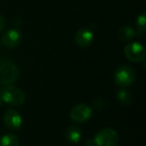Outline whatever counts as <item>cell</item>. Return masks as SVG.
<instances>
[{
	"label": "cell",
	"instance_id": "obj_18",
	"mask_svg": "<svg viewBox=\"0 0 146 146\" xmlns=\"http://www.w3.org/2000/svg\"><path fill=\"white\" fill-rule=\"evenodd\" d=\"M1 103H2V99H1V95H0V105H1Z\"/></svg>",
	"mask_w": 146,
	"mask_h": 146
},
{
	"label": "cell",
	"instance_id": "obj_3",
	"mask_svg": "<svg viewBox=\"0 0 146 146\" xmlns=\"http://www.w3.org/2000/svg\"><path fill=\"white\" fill-rule=\"evenodd\" d=\"M114 80L117 85L121 87H128L135 82L136 73L131 67L122 65L118 67L114 72Z\"/></svg>",
	"mask_w": 146,
	"mask_h": 146
},
{
	"label": "cell",
	"instance_id": "obj_6",
	"mask_svg": "<svg viewBox=\"0 0 146 146\" xmlns=\"http://www.w3.org/2000/svg\"><path fill=\"white\" fill-rule=\"evenodd\" d=\"M92 116V109L87 104H77L71 109L70 118L74 123H84Z\"/></svg>",
	"mask_w": 146,
	"mask_h": 146
},
{
	"label": "cell",
	"instance_id": "obj_11",
	"mask_svg": "<svg viewBox=\"0 0 146 146\" xmlns=\"http://www.w3.org/2000/svg\"><path fill=\"white\" fill-rule=\"evenodd\" d=\"M135 30L131 26H129V25L122 26L118 30V38L121 41H130L131 39H133L135 37Z\"/></svg>",
	"mask_w": 146,
	"mask_h": 146
},
{
	"label": "cell",
	"instance_id": "obj_14",
	"mask_svg": "<svg viewBox=\"0 0 146 146\" xmlns=\"http://www.w3.org/2000/svg\"><path fill=\"white\" fill-rule=\"evenodd\" d=\"M136 27H137V32L139 35H142L146 30V14L141 13L136 19Z\"/></svg>",
	"mask_w": 146,
	"mask_h": 146
},
{
	"label": "cell",
	"instance_id": "obj_16",
	"mask_svg": "<svg viewBox=\"0 0 146 146\" xmlns=\"http://www.w3.org/2000/svg\"><path fill=\"white\" fill-rule=\"evenodd\" d=\"M6 26V19L2 14H0V32L3 30Z\"/></svg>",
	"mask_w": 146,
	"mask_h": 146
},
{
	"label": "cell",
	"instance_id": "obj_5",
	"mask_svg": "<svg viewBox=\"0 0 146 146\" xmlns=\"http://www.w3.org/2000/svg\"><path fill=\"white\" fill-rule=\"evenodd\" d=\"M124 54L129 61L134 63L141 62L145 58L146 51L144 46L139 42L128 43L124 48Z\"/></svg>",
	"mask_w": 146,
	"mask_h": 146
},
{
	"label": "cell",
	"instance_id": "obj_7",
	"mask_svg": "<svg viewBox=\"0 0 146 146\" xmlns=\"http://www.w3.org/2000/svg\"><path fill=\"white\" fill-rule=\"evenodd\" d=\"M22 40V34L18 29L11 28L6 30L2 34L1 37V43L4 47L12 49L17 47L21 43Z\"/></svg>",
	"mask_w": 146,
	"mask_h": 146
},
{
	"label": "cell",
	"instance_id": "obj_17",
	"mask_svg": "<svg viewBox=\"0 0 146 146\" xmlns=\"http://www.w3.org/2000/svg\"><path fill=\"white\" fill-rule=\"evenodd\" d=\"M85 146H95V144H94V141L93 139H89L87 142H86Z\"/></svg>",
	"mask_w": 146,
	"mask_h": 146
},
{
	"label": "cell",
	"instance_id": "obj_2",
	"mask_svg": "<svg viewBox=\"0 0 146 146\" xmlns=\"http://www.w3.org/2000/svg\"><path fill=\"white\" fill-rule=\"evenodd\" d=\"M1 99L5 103L11 106H20L25 101V94L22 90L17 86L12 84L5 85L0 91Z\"/></svg>",
	"mask_w": 146,
	"mask_h": 146
},
{
	"label": "cell",
	"instance_id": "obj_13",
	"mask_svg": "<svg viewBox=\"0 0 146 146\" xmlns=\"http://www.w3.org/2000/svg\"><path fill=\"white\" fill-rule=\"evenodd\" d=\"M116 97H117L118 101L122 103L123 105H129L132 101V95L127 89L121 88L116 92Z\"/></svg>",
	"mask_w": 146,
	"mask_h": 146
},
{
	"label": "cell",
	"instance_id": "obj_9",
	"mask_svg": "<svg viewBox=\"0 0 146 146\" xmlns=\"http://www.w3.org/2000/svg\"><path fill=\"white\" fill-rule=\"evenodd\" d=\"M93 39H94V33L89 28L79 29L75 33V35H74L75 43L79 47H83V48L90 46L91 43L93 42Z\"/></svg>",
	"mask_w": 146,
	"mask_h": 146
},
{
	"label": "cell",
	"instance_id": "obj_8",
	"mask_svg": "<svg viewBox=\"0 0 146 146\" xmlns=\"http://www.w3.org/2000/svg\"><path fill=\"white\" fill-rule=\"evenodd\" d=\"M3 121H4L5 126L9 130H18L22 126L23 120L18 111L12 109V108H9L4 113Z\"/></svg>",
	"mask_w": 146,
	"mask_h": 146
},
{
	"label": "cell",
	"instance_id": "obj_15",
	"mask_svg": "<svg viewBox=\"0 0 146 146\" xmlns=\"http://www.w3.org/2000/svg\"><path fill=\"white\" fill-rule=\"evenodd\" d=\"M104 105H105V102L102 98H96L93 102V107H95L96 109H101L104 107Z\"/></svg>",
	"mask_w": 146,
	"mask_h": 146
},
{
	"label": "cell",
	"instance_id": "obj_12",
	"mask_svg": "<svg viewBox=\"0 0 146 146\" xmlns=\"http://www.w3.org/2000/svg\"><path fill=\"white\" fill-rule=\"evenodd\" d=\"M20 142L15 134L7 133L0 137V146H19Z\"/></svg>",
	"mask_w": 146,
	"mask_h": 146
},
{
	"label": "cell",
	"instance_id": "obj_4",
	"mask_svg": "<svg viewBox=\"0 0 146 146\" xmlns=\"http://www.w3.org/2000/svg\"><path fill=\"white\" fill-rule=\"evenodd\" d=\"M119 140V135L114 129L104 128L98 131L93 138L95 146H116Z\"/></svg>",
	"mask_w": 146,
	"mask_h": 146
},
{
	"label": "cell",
	"instance_id": "obj_10",
	"mask_svg": "<svg viewBox=\"0 0 146 146\" xmlns=\"http://www.w3.org/2000/svg\"><path fill=\"white\" fill-rule=\"evenodd\" d=\"M65 136H66V139L70 143H78L82 138V132L80 130V128H78L77 126L72 125L69 126L66 129Z\"/></svg>",
	"mask_w": 146,
	"mask_h": 146
},
{
	"label": "cell",
	"instance_id": "obj_1",
	"mask_svg": "<svg viewBox=\"0 0 146 146\" xmlns=\"http://www.w3.org/2000/svg\"><path fill=\"white\" fill-rule=\"evenodd\" d=\"M18 66L10 59H0V84L8 85L18 79Z\"/></svg>",
	"mask_w": 146,
	"mask_h": 146
}]
</instances>
